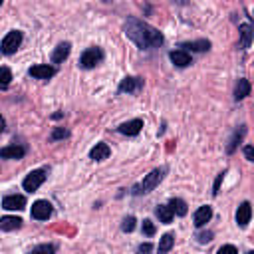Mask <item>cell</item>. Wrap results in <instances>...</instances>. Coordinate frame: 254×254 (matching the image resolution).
Instances as JSON below:
<instances>
[{
  "label": "cell",
  "mask_w": 254,
  "mask_h": 254,
  "mask_svg": "<svg viewBox=\"0 0 254 254\" xmlns=\"http://www.w3.org/2000/svg\"><path fill=\"white\" fill-rule=\"evenodd\" d=\"M123 32L141 50H153V48H159L165 42L163 34L157 28H153L151 24H147L145 20H139L135 16H129L123 22Z\"/></svg>",
  "instance_id": "obj_1"
},
{
  "label": "cell",
  "mask_w": 254,
  "mask_h": 254,
  "mask_svg": "<svg viewBox=\"0 0 254 254\" xmlns=\"http://www.w3.org/2000/svg\"><path fill=\"white\" fill-rule=\"evenodd\" d=\"M167 175V167H159V169H153L149 175H145V179L137 185H133L131 192L133 194H145V192H151L155 187H159V183L165 179Z\"/></svg>",
  "instance_id": "obj_2"
},
{
  "label": "cell",
  "mask_w": 254,
  "mask_h": 254,
  "mask_svg": "<svg viewBox=\"0 0 254 254\" xmlns=\"http://www.w3.org/2000/svg\"><path fill=\"white\" fill-rule=\"evenodd\" d=\"M46 177H48V169L46 167H42V169H34V171H30L28 175H26V179H24V183H22V187H24V190H28V192H36L42 185H44V181H46Z\"/></svg>",
  "instance_id": "obj_3"
},
{
  "label": "cell",
  "mask_w": 254,
  "mask_h": 254,
  "mask_svg": "<svg viewBox=\"0 0 254 254\" xmlns=\"http://www.w3.org/2000/svg\"><path fill=\"white\" fill-rule=\"evenodd\" d=\"M101 60H103V50H101L99 46H91V48H87V50L79 56V65L85 67V69H91V67H95L97 64H101Z\"/></svg>",
  "instance_id": "obj_4"
},
{
  "label": "cell",
  "mask_w": 254,
  "mask_h": 254,
  "mask_svg": "<svg viewBox=\"0 0 254 254\" xmlns=\"http://www.w3.org/2000/svg\"><path fill=\"white\" fill-rule=\"evenodd\" d=\"M20 44H22V32H20V30H10V32L4 36L2 44H0V52H2L4 56H12V54L20 48Z\"/></svg>",
  "instance_id": "obj_5"
},
{
  "label": "cell",
  "mask_w": 254,
  "mask_h": 254,
  "mask_svg": "<svg viewBox=\"0 0 254 254\" xmlns=\"http://www.w3.org/2000/svg\"><path fill=\"white\" fill-rule=\"evenodd\" d=\"M143 89V79L137 77V75H127L119 81V87L117 91L119 93H139Z\"/></svg>",
  "instance_id": "obj_6"
},
{
  "label": "cell",
  "mask_w": 254,
  "mask_h": 254,
  "mask_svg": "<svg viewBox=\"0 0 254 254\" xmlns=\"http://www.w3.org/2000/svg\"><path fill=\"white\" fill-rule=\"evenodd\" d=\"M52 202H48V200H36L34 204H32V218H36V220H48L50 216H52Z\"/></svg>",
  "instance_id": "obj_7"
},
{
  "label": "cell",
  "mask_w": 254,
  "mask_h": 254,
  "mask_svg": "<svg viewBox=\"0 0 254 254\" xmlns=\"http://www.w3.org/2000/svg\"><path fill=\"white\" fill-rule=\"evenodd\" d=\"M28 73L36 79H50L56 75V67L54 65H48V64H36L28 69Z\"/></svg>",
  "instance_id": "obj_8"
},
{
  "label": "cell",
  "mask_w": 254,
  "mask_h": 254,
  "mask_svg": "<svg viewBox=\"0 0 254 254\" xmlns=\"http://www.w3.org/2000/svg\"><path fill=\"white\" fill-rule=\"evenodd\" d=\"M26 206V198L22 194H8L2 198V208L6 210H24Z\"/></svg>",
  "instance_id": "obj_9"
},
{
  "label": "cell",
  "mask_w": 254,
  "mask_h": 254,
  "mask_svg": "<svg viewBox=\"0 0 254 254\" xmlns=\"http://www.w3.org/2000/svg\"><path fill=\"white\" fill-rule=\"evenodd\" d=\"M141 129H143V121H141V119H131V121H125V123H121V125L117 127V131H119L121 135H127V137L137 135Z\"/></svg>",
  "instance_id": "obj_10"
},
{
  "label": "cell",
  "mask_w": 254,
  "mask_h": 254,
  "mask_svg": "<svg viewBox=\"0 0 254 254\" xmlns=\"http://www.w3.org/2000/svg\"><path fill=\"white\" fill-rule=\"evenodd\" d=\"M250 216H252V208H250V202H248V200L240 202V206L236 208V224L244 228V226L250 222Z\"/></svg>",
  "instance_id": "obj_11"
},
{
  "label": "cell",
  "mask_w": 254,
  "mask_h": 254,
  "mask_svg": "<svg viewBox=\"0 0 254 254\" xmlns=\"http://www.w3.org/2000/svg\"><path fill=\"white\" fill-rule=\"evenodd\" d=\"M210 218H212V208H210L208 204L198 206V208H196V212H194V216H192V220H194V226H196V228L204 226Z\"/></svg>",
  "instance_id": "obj_12"
},
{
  "label": "cell",
  "mask_w": 254,
  "mask_h": 254,
  "mask_svg": "<svg viewBox=\"0 0 254 254\" xmlns=\"http://www.w3.org/2000/svg\"><path fill=\"white\" fill-rule=\"evenodd\" d=\"M24 155H26V147H22V145H6L0 149L2 159H22Z\"/></svg>",
  "instance_id": "obj_13"
},
{
  "label": "cell",
  "mask_w": 254,
  "mask_h": 254,
  "mask_svg": "<svg viewBox=\"0 0 254 254\" xmlns=\"http://www.w3.org/2000/svg\"><path fill=\"white\" fill-rule=\"evenodd\" d=\"M169 58H171V62H173L177 67H187V65H190V54H189L187 50H173V52L169 54Z\"/></svg>",
  "instance_id": "obj_14"
},
{
  "label": "cell",
  "mask_w": 254,
  "mask_h": 254,
  "mask_svg": "<svg viewBox=\"0 0 254 254\" xmlns=\"http://www.w3.org/2000/svg\"><path fill=\"white\" fill-rule=\"evenodd\" d=\"M69 52H71V44H69V42H62V44H58L56 50L52 52V62H54V64H62V62L69 56Z\"/></svg>",
  "instance_id": "obj_15"
},
{
  "label": "cell",
  "mask_w": 254,
  "mask_h": 254,
  "mask_svg": "<svg viewBox=\"0 0 254 254\" xmlns=\"http://www.w3.org/2000/svg\"><path fill=\"white\" fill-rule=\"evenodd\" d=\"M244 135H246V125H240L234 133H232V137H230V141H228V145H226V153H234L236 149H238V145H240V141L244 139Z\"/></svg>",
  "instance_id": "obj_16"
},
{
  "label": "cell",
  "mask_w": 254,
  "mask_h": 254,
  "mask_svg": "<svg viewBox=\"0 0 254 254\" xmlns=\"http://www.w3.org/2000/svg\"><path fill=\"white\" fill-rule=\"evenodd\" d=\"M109 155H111V149H109L107 143H95V147L89 151V157H91L93 161H103V159H107Z\"/></svg>",
  "instance_id": "obj_17"
},
{
  "label": "cell",
  "mask_w": 254,
  "mask_h": 254,
  "mask_svg": "<svg viewBox=\"0 0 254 254\" xmlns=\"http://www.w3.org/2000/svg\"><path fill=\"white\" fill-rule=\"evenodd\" d=\"M22 226V218L20 216H2L0 218V230H6V232H10V230H18Z\"/></svg>",
  "instance_id": "obj_18"
},
{
  "label": "cell",
  "mask_w": 254,
  "mask_h": 254,
  "mask_svg": "<svg viewBox=\"0 0 254 254\" xmlns=\"http://www.w3.org/2000/svg\"><path fill=\"white\" fill-rule=\"evenodd\" d=\"M181 48L190 50V52H206L210 48V42L202 38V40H194V42H185V44H181Z\"/></svg>",
  "instance_id": "obj_19"
},
{
  "label": "cell",
  "mask_w": 254,
  "mask_h": 254,
  "mask_svg": "<svg viewBox=\"0 0 254 254\" xmlns=\"http://www.w3.org/2000/svg\"><path fill=\"white\" fill-rule=\"evenodd\" d=\"M246 95H250V81H248L246 77H240L238 83H236V89H234V99L240 101V99H244Z\"/></svg>",
  "instance_id": "obj_20"
},
{
  "label": "cell",
  "mask_w": 254,
  "mask_h": 254,
  "mask_svg": "<svg viewBox=\"0 0 254 254\" xmlns=\"http://www.w3.org/2000/svg\"><path fill=\"white\" fill-rule=\"evenodd\" d=\"M238 30H240V46L244 50H248L250 44H252V26L250 24H240Z\"/></svg>",
  "instance_id": "obj_21"
},
{
  "label": "cell",
  "mask_w": 254,
  "mask_h": 254,
  "mask_svg": "<svg viewBox=\"0 0 254 254\" xmlns=\"http://www.w3.org/2000/svg\"><path fill=\"white\" fill-rule=\"evenodd\" d=\"M155 212H157V216H159V220H161V222H163V224H169V222H171V220H173V216H175V214H173V210H171V206H169V204H159V206H157V210H155Z\"/></svg>",
  "instance_id": "obj_22"
},
{
  "label": "cell",
  "mask_w": 254,
  "mask_h": 254,
  "mask_svg": "<svg viewBox=\"0 0 254 254\" xmlns=\"http://www.w3.org/2000/svg\"><path fill=\"white\" fill-rule=\"evenodd\" d=\"M169 206H171V210H173V214H179V216H185L187 214V202L183 200V198H171V202H169Z\"/></svg>",
  "instance_id": "obj_23"
},
{
  "label": "cell",
  "mask_w": 254,
  "mask_h": 254,
  "mask_svg": "<svg viewBox=\"0 0 254 254\" xmlns=\"http://www.w3.org/2000/svg\"><path fill=\"white\" fill-rule=\"evenodd\" d=\"M173 244H175V234H173V232H167V234L161 236L157 248H159V252H169V250L173 248Z\"/></svg>",
  "instance_id": "obj_24"
},
{
  "label": "cell",
  "mask_w": 254,
  "mask_h": 254,
  "mask_svg": "<svg viewBox=\"0 0 254 254\" xmlns=\"http://www.w3.org/2000/svg\"><path fill=\"white\" fill-rule=\"evenodd\" d=\"M10 81H12V71H10V67L2 65L0 67V89H6L10 85Z\"/></svg>",
  "instance_id": "obj_25"
},
{
  "label": "cell",
  "mask_w": 254,
  "mask_h": 254,
  "mask_svg": "<svg viewBox=\"0 0 254 254\" xmlns=\"http://www.w3.org/2000/svg\"><path fill=\"white\" fill-rule=\"evenodd\" d=\"M141 230H143V234H145V236H153L157 228H155V222H153L151 218H145V220H143V226H141Z\"/></svg>",
  "instance_id": "obj_26"
},
{
  "label": "cell",
  "mask_w": 254,
  "mask_h": 254,
  "mask_svg": "<svg viewBox=\"0 0 254 254\" xmlns=\"http://www.w3.org/2000/svg\"><path fill=\"white\" fill-rule=\"evenodd\" d=\"M135 228V216H125L123 222H121V230L123 232H133Z\"/></svg>",
  "instance_id": "obj_27"
},
{
  "label": "cell",
  "mask_w": 254,
  "mask_h": 254,
  "mask_svg": "<svg viewBox=\"0 0 254 254\" xmlns=\"http://www.w3.org/2000/svg\"><path fill=\"white\" fill-rule=\"evenodd\" d=\"M64 137H67V131L64 129V127H56L54 131H52V141H58V139H64Z\"/></svg>",
  "instance_id": "obj_28"
},
{
  "label": "cell",
  "mask_w": 254,
  "mask_h": 254,
  "mask_svg": "<svg viewBox=\"0 0 254 254\" xmlns=\"http://www.w3.org/2000/svg\"><path fill=\"white\" fill-rule=\"evenodd\" d=\"M32 252H56V246L54 244H40V246H34Z\"/></svg>",
  "instance_id": "obj_29"
},
{
  "label": "cell",
  "mask_w": 254,
  "mask_h": 254,
  "mask_svg": "<svg viewBox=\"0 0 254 254\" xmlns=\"http://www.w3.org/2000/svg\"><path fill=\"white\" fill-rule=\"evenodd\" d=\"M224 175H226V171H222V173H218V177H216V181H214V187H212V194H214V196L218 194V189H220V183H222V179H224Z\"/></svg>",
  "instance_id": "obj_30"
},
{
  "label": "cell",
  "mask_w": 254,
  "mask_h": 254,
  "mask_svg": "<svg viewBox=\"0 0 254 254\" xmlns=\"http://www.w3.org/2000/svg\"><path fill=\"white\" fill-rule=\"evenodd\" d=\"M196 240H198L200 244L210 242V240H212V232H210V230H208V232H200V234H196Z\"/></svg>",
  "instance_id": "obj_31"
},
{
  "label": "cell",
  "mask_w": 254,
  "mask_h": 254,
  "mask_svg": "<svg viewBox=\"0 0 254 254\" xmlns=\"http://www.w3.org/2000/svg\"><path fill=\"white\" fill-rule=\"evenodd\" d=\"M218 252H220V254H222V252H232V254H236V252H238V248H236V246H232V244H224V246H220V248H218Z\"/></svg>",
  "instance_id": "obj_32"
},
{
  "label": "cell",
  "mask_w": 254,
  "mask_h": 254,
  "mask_svg": "<svg viewBox=\"0 0 254 254\" xmlns=\"http://www.w3.org/2000/svg\"><path fill=\"white\" fill-rule=\"evenodd\" d=\"M244 155H246V159H248V161H252V159H254V149H252V145H246V147H244Z\"/></svg>",
  "instance_id": "obj_33"
},
{
  "label": "cell",
  "mask_w": 254,
  "mask_h": 254,
  "mask_svg": "<svg viewBox=\"0 0 254 254\" xmlns=\"http://www.w3.org/2000/svg\"><path fill=\"white\" fill-rule=\"evenodd\" d=\"M149 250H153V244H149V242H145V244L139 246V252H149Z\"/></svg>",
  "instance_id": "obj_34"
},
{
  "label": "cell",
  "mask_w": 254,
  "mask_h": 254,
  "mask_svg": "<svg viewBox=\"0 0 254 254\" xmlns=\"http://www.w3.org/2000/svg\"><path fill=\"white\" fill-rule=\"evenodd\" d=\"M4 129H6V121H4V117L0 115V133H2Z\"/></svg>",
  "instance_id": "obj_35"
},
{
  "label": "cell",
  "mask_w": 254,
  "mask_h": 254,
  "mask_svg": "<svg viewBox=\"0 0 254 254\" xmlns=\"http://www.w3.org/2000/svg\"><path fill=\"white\" fill-rule=\"evenodd\" d=\"M175 2H179V4H187V0H175Z\"/></svg>",
  "instance_id": "obj_36"
},
{
  "label": "cell",
  "mask_w": 254,
  "mask_h": 254,
  "mask_svg": "<svg viewBox=\"0 0 254 254\" xmlns=\"http://www.w3.org/2000/svg\"><path fill=\"white\" fill-rule=\"evenodd\" d=\"M2 2H4V0H0V4H2Z\"/></svg>",
  "instance_id": "obj_37"
},
{
  "label": "cell",
  "mask_w": 254,
  "mask_h": 254,
  "mask_svg": "<svg viewBox=\"0 0 254 254\" xmlns=\"http://www.w3.org/2000/svg\"><path fill=\"white\" fill-rule=\"evenodd\" d=\"M103 2H109V0H103Z\"/></svg>",
  "instance_id": "obj_38"
}]
</instances>
